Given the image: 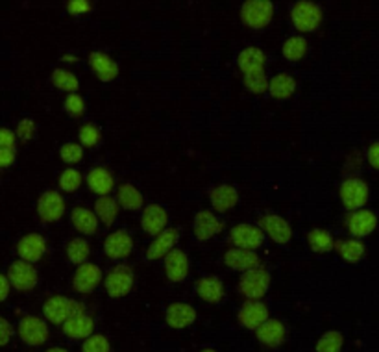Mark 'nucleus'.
<instances>
[{"mask_svg": "<svg viewBox=\"0 0 379 352\" xmlns=\"http://www.w3.org/2000/svg\"><path fill=\"white\" fill-rule=\"evenodd\" d=\"M44 317L54 325H65L68 317L83 312V304L81 302L70 301L67 297H52L44 302L43 306Z\"/></svg>", "mask_w": 379, "mask_h": 352, "instance_id": "1", "label": "nucleus"}, {"mask_svg": "<svg viewBox=\"0 0 379 352\" xmlns=\"http://www.w3.org/2000/svg\"><path fill=\"white\" fill-rule=\"evenodd\" d=\"M274 6L270 0H248L241 10L243 23L250 28H265L272 21Z\"/></svg>", "mask_w": 379, "mask_h": 352, "instance_id": "2", "label": "nucleus"}, {"mask_svg": "<svg viewBox=\"0 0 379 352\" xmlns=\"http://www.w3.org/2000/svg\"><path fill=\"white\" fill-rule=\"evenodd\" d=\"M292 23L300 32H313L317 30L320 21H322V12L315 2L302 0L296 6L292 8Z\"/></svg>", "mask_w": 379, "mask_h": 352, "instance_id": "3", "label": "nucleus"}, {"mask_svg": "<svg viewBox=\"0 0 379 352\" xmlns=\"http://www.w3.org/2000/svg\"><path fill=\"white\" fill-rule=\"evenodd\" d=\"M268 286H270V275L265 269H257V267L246 271L241 278V282H239L241 291L252 301L265 297Z\"/></svg>", "mask_w": 379, "mask_h": 352, "instance_id": "4", "label": "nucleus"}, {"mask_svg": "<svg viewBox=\"0 0 379 352\" xmlns=\"http://www.w3.org/2000/svg\"><path fill=\"white\" fill-rule=\"evenodd\" d=\"M133 288V273L126 265H118L106 277V291L113 299L128 295Z\"/></svg>", "mask_w": 379, "mask_h": 352, "instance_id": "5", "label": "nucleus"}, {"mask_svg": "<svg viewBox=\"0 0 379 352\" xmlns=\"http://www.w3.org/2000/svg\"><path fill=\"white\" fill-rule=\"evenodd\" d=\"M341 199L348 210H357L368 201V186L361 178H348L341 186Z\"/></svg>", "mask_w": 379, "mask_h": 352, "instance_id": "6", "label": "nucleus"}, {"mask_svg": "<svg viewBox=\"0 0 379 352\" xmlns=\"http://www.w3.org/2000/svg\"><path fill=\"white\" fill-rule=\"evenodd\" d=\"M8 278L13 284V288L19 291H30L38 284V271L34 269V265L28 262H13Z\"/></svg>", "mask_w": 379, "mask_h": 352, "instance_id": "7", "label": "nucleus"}, {"mask_svg": "<svg viewBox=\"0 0 379 352\" xmlns=\"http://www.w3.org/2000/svg\"><path fill=\"white\" fill-rule=\"evenodd\" d=\"M65 212V202L57 191H47L39 197L38 201V214L43 223H54L62 219Z\"/></svg>", "mask_w": 379, "mask_h": 352, "instance_id": "8", "label": "nucleus"}, {"mask_svg": "<svg viewBox=\"0 0 379 352\" xmlns=\"http://www.w3.org/2000/svg\"><path fill=\"white\" fill-rule=\"evenodd\" d=\"M19 336L28 345H43L49 340V328L39 317H25L19 325Z\"/></svg>", "mask_w": 379, "mask_h": 352, "instance_id": "9", "label": "nucleus"}, {"mask_svg": "<svg viewBox=\"0 0 379 352\" xmlns=\"http://www.w3.org/2000/svg\"><path fill=\"white\" fill-rule=\"evenodd\" d=\"M265 239V234L257 227L252 225H237L235 228H231V241L235 243L237 249H259Z\"/></svg>", "mask_w": 379, "mask_h": 352, "instance_id": "10", "label": "nucleus"}, {"mask_svg": "<svg viewBox=\"0 0 379 352\" xmlns=\"http://www.w3.org/2000/svg\"><path fill=\"white\" fill-rule=\"evenodd\" d=\"M102 280V271L93 264H81L75 273L73 286L78 293H91Z\"/></svg>", "mask_w": 379, "mask_h": 352, "instance_id": "11", "label": "nucleus"}, {"mask_svg": "<svg viewBox=\"0 0 379 352\" xmlns=\"http://www.w3.org/2000/svg\"><path fill=\"white\" fill-rule=\"evenodd\" d=\"M239 321L250 330H257L268 321V308L263 302L248 301L246 304H243V308L239 312Z\"/></svg>", "mask_w": 379, "mask_h": 352, "instance_id": "12", "label": "nucleus"}, {"mask_svg": "<svg viewBox=\"0 0 379 352\" xmlns=\"http://www.w3.org/2000/svg\"><path fill=\"white\" fill-rule=\"evenodd\" d=\"M131 249H133V241H131L130 234L126 232V230H118V232L109 234L106 241H104V251L113 260L130 256Z\"/></svg>", "mask_w": 379, "mask_h": 352, "instance_id": "13", "label": "nucleus"}, {"mask_svg": "<svg viewBox=\"0 0 379 352\" xmlns=\"http://www.w3.org/2000/svg\"><path fill=\"white\" fill-rule=\"evenodd\" d=\"M44 251H47V243H44L43 236H39V234H28L17 245L19 256L23 258V262H28V264L39 262Z\"/></svg>", "mask_w": 379, "mask_h": 352, "instance_id": "14", "label": "nucleus"}, {"mask_svg": "<svg viewBox=\"0 0 379 352\" xmlns=\"http://www.w3.org/2000/svg\"><path fill=\"white\" fill-rule=\"evenodd\" d=\"M259 227L276 241V243H287L292 238L291 227L280 215H265L259 219Z\"/></svg>", "mask_w": 379, "mask_h": 352, "instance_id": "15", "label": "nucleus"}, {"mask_svg": "<svg viewBox=\"0 0 379 352\" xmlns=\"http://www.w3.org/2000/svg\"><path fill=\"white\" fill-rule=\"evenodd\" d=\"M224 264L230 269L235 271H250L259 265V256L248 249H231L224 254Z\"/></svg>", "mask_w": 379, "mask_h": 352, "instance_id": "16", "label": "nucleus"}, {"mask_svg": "<svg viewBox=\"0 0 379 352\" xmlns=\"http://www.w3.org/2000/svg\"><path fill=\"white\" fill-rule=\"evenodd\" d=\"M89 65L93 67L94 75L102 82H112L118 76V65L104 52H91L89 54Z\"/></svg>", "mask_w": 379, "mask_h": 352, "instance_id": "17", "label": "nucleus"}, {"mask_svg": "<svg viewBox=\"0 0 379 352\" xmlns=\"http://www.w3.org/2000/svg\"><path fill=\"white\" fill-rule=\"evenodd\" d=\"M178 239H180V232H178L176 228H167L165 232L159 234V236L152 241V245H150L148 251H146V258L159 260L163 258V256H167L168 252L172 251V247L178 243Z\"/></svg>", "mask_w": 379, "mask_h": 352, "instance_id": "18", "label": "nucleus"}, {"mask_svg": "<svg viewBox=\"0 0 379 352\" xmlns=\"http://www.w3.org/2000/svg\"><path fill=\"white\" fill-rule=\"evenodd\" d=\"M196 319V312L193 306L183 304V302H174L167 308V315H165V321L168 327L172 328H185L189 325H193Z\"/></svg>", "mask_w": 379, "mask_h": 352, "instance_id": "19", "label": "nucleus"}, {"mask_svg": "<svg viewBox=\"0 0 379 352\" xmlns=\"http://www.w3.org/2000/svg\"><path fill=\"white\" fill-rule=\"evenodd\" d=\"M167 212L163 210L161 206L157 204H150L148 208H144L143 219H141V227L146 234H159L165 232V227H167Z\"/></svg>", "mask_w": 379, "mask_h": 352, "instance_id": "20", "label": "nucleus"}, {"mask_svg": "<svg viewBox=\"0 0 379 352\" xmlns=\"http://www.w3.org/2000/svg\"><path fill=\"white\" fill-rule=\"evenodd\" d=\"M165 271H167V277L172 280V282H181L185 280L187 273H189V260H187L185 252L170 251L165 256Z\"/></svg>", "mask_w": 379, "mask_h": 352, "instance_id": "21", "label": "nucleus"}, {"mask_svg": "<svg viewBox=\"0 0 379 352\" xmlns=\"http://www.w3.org/2000/svg\"><path fill=\"white\" fill-rule=\"evenodd\" d=\"M93 328V319L88 317L83 312H80V314L68 317L65 325H63V332L67 334L68 338H73V340H81V338H91Z\"/></svg>", "mask_w": 379, "mask_h": 352, "instance_id": "22", "label": "nucleus"}, {"mask_svg": "<svg viewBox=\"0 0 379 352\" xmlns=\"http://www.w3.org/2000/svg\"><path fill=\"white\" fill-rule=\"evenodd\" d=\"M224 228L220 221L211 214V212H198L194 217V236L200 241L211 239L215 234H218Z\"/></svg>", "mask_w": 379, "mask_h": 352, "instance_id": "23", "label": "nucleus"}, {"mask_svg": "<svg viewBox=\"0 0 379 352\" xmlns=\"http://www.w3.org/2000/svg\"><path fill=\"white\" fill-rule=\"evenodd\" d=\"M378 227V219L372 212L368 210H359L350 217L348 228L350 234H354L355 238H365L370 232H374V228Z\"/></svg>", "mask_w": 379, "mask_h": 352, "instance_id": "24", "label": "nucleus"}, {"mask_svg": "<svg viewBox=\"0 0 379 352\" xmlns=\"http://www.w3.org/2000/svg\"><path fill=\"white\" fill-rule=\"evenodd\" d=\"M257 338H259V341H261L263 345L278 347L283 343L285 327H283L280 321H276V319H268L265 325H261V327L257 328Z\"/></svg>", "mask_w": 379, "mask_h": 352, "instance_id": "25", "label": "nucleus"}, {"mask_svg": "<svg viewBox=\"0 0 379 352\" xmlns=\"http://www.w3.org/2000/svg\"><path fill=\"white\" fill-rule=\"evenodd\" d=\"M239 202V193L233 186H218L211 191V204L217 212H228Z\"/></svg>", "mask_w": 379, "mask_h": 352, "instance_id": "26", "label": "nucleus"}, {"mask_svg": "<svg viewBox=\"0 0 379 352\" xmlns=\"http://www.w3.org/2000/svg\"><path fill=\"white\" fill-rule=\"evenodd\" d=\"M88 184L93 193L100 197H107V193L113 189V176L104 167H96L89 173Z\"/></svg>", "mask_w": 379, "mask_h": 352, "instance_id": "27", "label": "nucleus"}, {"mask_svg": "<svg viewBox=\"0 0 379 352\" xmlns=\"http://www.w3.org/2000/svg\"><path fill=\"white\" fill-rule=\"evenodd\" d=\"M196 291H198L200 299L205 302H218L224 295L222 282H220L217 277L202 278V280L196 284Z\"/></svg>", "mask_w": 379, "mask_h": 352, "instance_id": "28", "label": "nucleus"}, {"mask_svg": "<svg viewBox=\"0 0 379 352\" xmlns=\"http://www.w3.org/2000/svg\"><path fill=\"white\" fill-rule=\"evenodd\" d=\"M263 65H265V54L257 47H248L239 54V67H241V71H244V75L252 73V71L263 69Z\"/></svg>", "mask_w": 379, "mask_h": 352, "instance_id": "29", "label": "nucleus"}, {"mask_svg": "<svg viewBox=\"0 0 379 352\" xmlns=\"http://www.w3.org/2000/svg\"><path fill=\"white\" fill-rule=\"evenodd\" d=\"M296 89V80L289 75H278L270 80V95L274 99H289Z\"/></svg>", "mask_w": 379, "mask_h": 352, "instance_id": "30", "label": "nucleus"}, {"mask_svg": "<svg viewBox=\"0 0 379 352\" xmlns=\"http://www.w3.org/2000/svg\"><path fill=\"white\" fill-rule=\"evenodd\" d=\"M73 225L81 234H94L96 232V227H99V219H96V215L91 214L86 208H75V212H73Z\"/></svg>", "mask_w": 379, "mask_h": 352, "instance_id": "31", "label": "nucleus"}, {"mask_svg": "<svg viewBox=\"0 0 379 352\" xmlns=\"http://www.w3.org/2000/svg\"><path fill=\"white\" fill-rule=\"evenodd\" d=\"M94 212H96V217L104 223V227H112L118 214V204L112 197H100L94 204Z\"/></svg>", "mask_w": 379, "mask_h": 352, "instance_id": "32", "label": "nucleus"}, {"mask_svg": "<svg viewBox=\"0 0 379 352\" xmlns=\"http://www.w3.org/2000/svg\"><path fill=\"white\" fill-rule=\"evenodd\" d=\"M335 249L342 258L346 260V262H350V264L359 262V260L363 258V254H365V245H363L361 241H355V239L339 241V243H335Z\"/></svg>", "mask_w": 379, "mask_h": 352, "instance_id": "33", "label": "nucleus"}, {"mask_svg": "<svg viewBox=\"0 0 379 352\" xmlns=\"http://www.w3.org/2000/svg\"><path fill=\"white\" fill-rule=\"evenodd\" d=\"M118 202L125 210H139L143 206V195L131 184H125L118 188Z\"/></svg>", "mask_w": 379, "mask_h": 352, "instance_id": "34", "label": "nucleus"}, {"mask_svg": "<svg viewBox=\"0 0 379 352\" xmlns=\"http://www.w3.org/2000/svg\"><path fill=\"white\" fill-rule=\"evenodd\" d=\"M307 239H309V245H311L315 252H330L335 247V241L331 238V234L326 232V230H320V228L311 230Z\"/></svg>", "mask_w": 379, "mask_h": 352, "instance_id": "35", "label": "nucleus"}, {"mask_svg": "<svg viewBox=\"0 0 379 352\" xmlns=\"http://www.w3.org/2000/svg\"><path fill=\"white\" fill-rule=\"evenodd\" d=\"M307 52V41L304 38H289L283 43V56L291 62H298Z\"/></svg>", "mask_w": 379, "mask_h": 352, "instance_id": "36", "label": "nucleus"}, {"mask_svg": "<svg viewBox=\"0 0 379 352\" xmlns=\"http://www.w3.org/2000/svg\"><path fill=\"white\" fill-rule=\"evenodd\" d=\"M67 256L73 264H86V260L89 256V245L86 239H73L67 247Z\"/></svg>", "mask_w": 379, "mask_h": 352, "instance_id": "37", "label": "nucleus"}, {"mask_svg": "<svg viewBox=\"0 0 379 352\" xmlns=\"http://www.w3.org/2000/svg\"><path fill=\"white\" fill-rule=\"evenodd\" d=\"M342 343H344L342 334L331 330V332L324 334L322 338L318 340L317 352H341Z\"/></svg>", "mask_w": 379, "mask_h": 352, "instance_id": "38", "label": "nucleus"}, {"mask_svg": "<svg viewBox=\"0 0 379 352\" xmlns=\"http://www.w3.org/2000/svg\"><path fill=\"white\" fill-rule=\"evenodd\" d=\"M244 86L252 91V93H263L270 88V82L267 80V75L265 71H252V73H246L244 75Z\"/></svg>", "mask_w": 379, "mask_h": 352, "instance_id": "39", "label": "nucleus"}, {"mask_svg": "<svg viewBox=\"0 0 379 352\" xmlns=\"http://www.w3.org/2000/svg\"><path fill=\"white\" fill-rule=\"evenodd\" d=\"M52 82H54V86H56L57 89L70 91V93H75L76 89L80 88V86H78V78H76L73 73L63 69H56L52 73Z\"/></svg>", "mask_w": 379, "mask_h": 352, "instance_id": "40", "label": "nucleus"}, {"mask_svg": "<svg viewBox=\"0 0 379 352\" xmlns=\"http://www.w3.org/2000/svg\"><path fill=\"white\" fill-rule=\"evenodd\" d=\"M81 184V175L75 169H67L63 171V175L60 176V188L67 193H73L76 189L80 188Z\"/></svg>", "mask_w": 379, "mask_h": 352, "instance_id": "41", "label": "nucleus"}, {"mask_svg": "<svg viewBox=\"0 0 379 352\" xmlns=\"http://www.w3.org/2000/svg\"><path fill=\"white\" fill-rule=\"evenodd\" d=\"M60 156H62L63 162H67V164H78V162H81L83 151H81L80 145L65 143V145L60 149Z\"/></svg>", "mask_w": 379, "mask_h": 352, "instance_id": "42", "label": "nucleus"}, {"mask_svg": "<svg viewBox=\"0 0 379 352\" xmlns=\"http://www.w3.org/2000/svg\"><path fill=\"white\" fill-rule=\"evenodd\" d=\"M81 352H109V341L104 336H91L83 343Z\"/></svg>", "mask_w": 379, "mask_h": 352, "instance_id": "43", "label": "nucleus"}, {"mask_svg": "<svg viewBox=\"0 0 379 352\" xmlns=\"http://www.w3.org/2000/svg\"><path fill=\"white\" fill-rule=\"evenodd\" d=\"M100 139V130L94 125H83L80 128V141L81 145L86 147H94L99 143Z\"/></svg>", "mask_w": 379, "mask_h": 352, "instance_id": "44", "label": "nucleus"}, {"mask_svg": "<svg viewBox=\"0 0 379 352\" xmlns=\"http://www.w3.org/2000/svg\"><path fill=\"white\" fill-rule=\"evenodd\" d=\"M83 99H81L80 95L70 93L67 97V101H65V110H67L68 114L73 115V117H80L83 114Z\"/></svg>", "mask_w": 379, "mask_h": 352, "instance_id": "45", "label": "nucleus"}, {"mask_svg": "<svg viewBox=\"0 0 379 352\" xmlns=\"http://www.w3.org/2000/svg\"><path fill=\"white\" fill-rule=\"evenodd\" d=\"M34 130H36V125L31 119H23L17 126V136H19L23 141H28V139L34 138Z\"/></svg>", "mask_w": 379, "mask_h": 352, "instance_id": "46", "label": "nucleus"}, {"mask_svg": "<svg viewBox=\"0 0 379 352\" xmlns=\"http://www.w3.org/2000/svg\"><path fill=\"white\" fill-rule=\"evenodd\" d=\"M91 10V4L86 0H70L68 2V12L73 15H80V13H88Z\"/></svg>", "mask_w": 379, "mask_h": 352, "instance_id": "47", "label": "nucleus"}, {"mask_svg": "<svg viewBox=\"0 0 379 352\" xmlns=\"http://www.w3.org/2000/svg\"><path fill=\"white\" fill-rule=\"evenodd\" d=\"M13 160H15V149L0 147V165H2V167H8V165L13 164Z\"/></svg>", "mask_w": 379, "mask_h": 352, "instance_id": "48", "label": "nucleus"}, {"mask_svg": "<svg viewBox=\"0 0 379 352\" xmlns=\"http://www.w3.org/2000/svg\"><path fill=\"white\" fill-rule=\"evenodd\" d=\"M0 330H2V334H0V345H6L13 334L12 325H10L6 319H0Z\"/></svg>", "mask_w": 379, "mask_h": 352, "instance_id": "49", "label": "nucleus"}, {"mask_svg": "<svg viewBox=\"0 0 379 352\" xmlns=\"http://www.w3.org/2000/svg\"><path fill=\"white\" fill-rule=\"evenodd\" d=\"M0 145L2 147H10V149H15V134L8 128H2L0 130Z\"/></svg>", "mask_w": 379, "mask_h": 352, "instance_id": "50", "label": "nucleus"}, {"mask_svg": "<svg viewBox=\"0 0 379 352\" xmlns=\"http://www.w3.org/2000/svg\"><path fill=\"white\" fill-rule=\"evenodd\" d=\"M368 162H370L374 169H379V143H374L368 149Z\"/></svg>", "mask_w": 379, "mask_h": 352, "instance_id": "51", "label": "nucleus"}, {"mask_svg": "<svg viewBox=\"0 0 379 352\" xmlns=\"http://www.w3.org/2000/svg\"><path fill=\"white\" fill-rule=\"evenodd\" d=\"M0 288H2V291H0V301H6L8 293H10V278L6 277H0Z\"/></svg>", "mask_w": 379, "mask_h": 352, "instance_id": "52", "label": "nucleus"}, {"mask_svg": "<svg viewBox=\"0 0 379 352\" xmlns=\"http://www.w3.org/2000/svg\"><path fill=\"white\" fill-rule=\"evenodd\" d=\"M47 352H67V351H65V349H50V351Z\"/></svg>", "mask_w": 379, "mask_h": 352, "instance_id": "53", "label": "nucleus"}, {"mask_svg": "<svg viewBox=\"0 0 379 352\" xmlns=\"http://www.w3.org/2000/svg\"><path fill=\"white\" fill-rule=\"evenodd\" d=\"M202 352H217V351H213V349H205V351H202Z\"/></svg>", "mask_w": 379, "mask_h": 352, "instance_id": "54", "label": "nucleus"}]
</instances>
